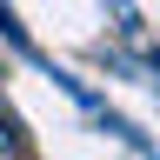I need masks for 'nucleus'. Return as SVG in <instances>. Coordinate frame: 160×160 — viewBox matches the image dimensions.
I'll use <instances>...</instances> for the list:
<instances>
[{
  "label": "nucleus",
  "mask_w": 160,
  "mask_h": 160,
  "mask_svg": "<svg viewBox=\"0 0 160 160\" xmlns=\"http://www.w3.org/2000/svg\"><path fill=\"white\" fill-rule=\"evenodd\" d=\"M13 147H27V133H20L13 113H0V153H13Z\"/></svg>",
  "instance_id": "nucleus-1"
},
{
  "label": "nucleus",
  "mask_w": 160,
  "mask_h": 160,
  "mask_svg": "<svg viewBox=\"0 0 160 160\" xmlns=\"http://www.w3.org/2000/svg\"><path fill=\"white\" fill-rule=\"evenodd\" d=\"M0 160H33V153H27V147H13V153H0Z\"/></svg>",
  "instance_id": "nucleus-2"
}]
</instances>
